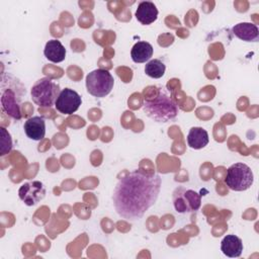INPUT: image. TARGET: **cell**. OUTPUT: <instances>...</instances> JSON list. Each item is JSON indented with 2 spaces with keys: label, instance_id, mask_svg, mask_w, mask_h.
Segmentation results:
<instances>
[{
  "label": "cell",
  "instance_id": "1",
  "mask_svg": "<svg viewBox=\"0 0 259 259\" xmlns=\"http://www.w3.org/2000/svg\"><path fill=\"white\" fill-rule=\"evenodd\" d=\"M161 177L156 173L134 170L121 177L112 194L113 206L119 217L138 221L153 206L160 194Z\"/></svg>",
  "mask_w": 259,
  "mask_h": 259
},
{
  "label": "cell",
  "instance_id": "2",
  "mask_svg": "<svg viewBox=\"0 0 259 259\" xmlns=\"http://www.w3.org/2000/svg\"><path fill=\"white\" fill-rule=\"evenodd\" d=\"M145 114L156 122H168L178 114V105L163 88L157 90L153 97H145L142 104Z\"/></svg>",
  "mask_w": 259,
  "mask_h": 259
},
{
  "label": "cell",
  "instance_id": "3",
  "mask_svg": "<svg viewBox=\"0 0 259 259\" xmlns=\"http://www.w3.org/2000/svg\"><path fill=\"white\" fill-rule=\"evenodd\" d=\"M60 92V86L50 77L37 80L30 90L32 101L39 107H52Z\"/></svg>",
  "mask_w": 259,
  "mask_h": 259
},
{
  "label": "cell",
  "instance_id": "4",
  "mask_svg": "<svg viewBox=\"0 0 259 259\" xmlns=\"http://www.w3.org/2000/svg\"><path fill=\"white\" fill-rule=\"evenodd\" d=\"M254 182V175L251 168L244 163H235L227 170L225 183L234 191H245Z\"/></svg>",
  "mask_w": 259,
  "mask_h": 259
},
{
  "label": "cell",
  "instance_id": "5",
  "mask_svg": "<svg viewBox=\"0 0 259 259\" xmlns=\"http://www.w3.org/2000/svg\"><path fill=\"white\" fill-rule=\"evenodd\" d=\"M114 85V79L108 70L96 69L86 76V88L89 94L102 98L108 95Z\"/></svg>",
  "mask_w": 259,
  "mask_h": 259
},
{
  "label": "cell",
  "instance_id": "6",
  "mask_svg": "<svg viewBox=\"0 0 259 259\" xmlns=\"http://www.w3.org/2000/svg\"><path fill=\"white\" fill-rule=\"evenodd\" d=\"M174 207L177 212L195 211L200 207L201 194L191 189H184L182 187L176 189L173 195Z\"/></svg>",
  "mask_w": 259,
  "mask_h": 259
},
{
  "label": "cell",
  "instance_id": "7",
  "mask_svg": "<svg viewBox=\"0 0 259 259\" xmlns=\"http://www.w3.org/2000/svg\"><path fill=\"white\" fill-rule=\"evenodd\" d=\"M82 103L81 96L73 89L65 88L61 90L56 103V109L63 114H73L76 112Z\"/></svg>",
  "mask_w": 259,
  "mask_h": 259
},
{
  "label": "cell",
  "instance_id": "8",
  "mask_svg": "<svg viewBox=\"0 0 259 259\" xmlns=\"http://www.w3.org/2000/svg\"><path fill=\"white\" fill-rule=\"evenodd\" d=\"M19 198L28 206L36 204L46 195V189L40 181H31L22 184L18 190Z\"/></svg>",
  "mask_w": 259,
  "mask_h": 259
},
{
  "label": "cell",
  "instance_id": "9",
  "mask_svg": "<svg viewBox=\"0 0 259 259\" xmlns=\"http://www.w3.org/2000/svg\"><path fill=\"white\" fill-rule=\"evenodd\" d=\"M25 135L33 141H40L46 135V120L41 116L29 117L23 125Z\"/></svg>",
  "mask_w": 259,
  "mask_h": 259
},
{
  "label": "cell",
  "instance_id": "10",
  "mask_svg": "<svg viewBox=\"0 0 259 259\" xmlns=\"http://www.w3.org/2000/svg\"><path fill=\"white\" fill-rule=\"evenodd\" d=\"M158 9L151 1H143L138 5L136 10V18L144 25H149L156 21L158 17Z\"/></svg>",
  "mask_w": 259,
  "mask_h": 259
},
{
  "label": "cell",
  "instance_id": "11",
  "mask_svg": "<svg viewBox=\"0 0 259 259\" xmlns=\"http://www.w3.org/2000/svg\"><path fill=\"white\" fill-rule=\"evenodd\" d=\"M233 33L241 40L248 42H257L259 40V30L256 24L252 22H240L233 26Z\"/></svg>",
  "mask_w": 259,
  "mask_h": 259
},
{
  "label": "cell",
  "instance_id": "12",
  "mask_svg": "<svg viewBox=\"0 0 259 259\" xmlns=\"http://www.w3.org/2000/svg\"><path fill=\"white\" fill-rule=\"evenodd\" d=\"M221 250L227 257H240L243 252V242L235 235H227L221 242Z\"/></svg>",
  "mask_w": 259,
  "mask_h": 259
},
{
  "label": "cell",
  "instance_id": "13",
  "mask_svg": "<svg viewBox=\"0 0 259 259\" xmlns=\"http://www.w3.org/2000/svg\"><path fill=\"white\" fill-rule=\"evenodd\" d=\"M186 140H187L188 146L194 150H199L204 148L209 142L207 132L204 128L199 126L191 127L188 132Z\"/></svg>",
  "mask_w": 259,
  "mask_h": 259
},
{
  "label": "cell",
  "instance_id": "14",
  "mask_svg": "<svg viewBox=\"0 0 259 259\" xmlns=\"http://www.w3.org/2000/svg\"><path fill=\"white\" fill-rule=\"evenodd\" d=\"M44 54L53 63H61L66 58V49L58 39H51L46 44Z\"/></svg>",
  "mask_w": 259,
  "mask_h": 259
},
{
  "label": "cell",
  "instance_id": "15",
  "mask_svg": "<svg viewBox=\"0 0 259 259\" xmlns=\"http://www.w3.org/2000/svg\"><path fill=\"white\" fill-rule=\"evenodd\" d=\"M1 104L4 111L7 112L8 115L15 119L21 118V112L19 105L16 102V97L14 92L11 89H7L4 91L1 97Z\"/></svg>",
  "mask_w": 259,
  "mask_h": 259
},
{
  "label": "cell",
  "instance_id": "16",
  "mask_svg": "<svg viewBox=\"0 0 259 259\" xmlns=\"http://www.w3.org/2000/svg\"><path fill=\"white\" fill-rule=\"evenodd\" d=\"M153 46L148 41H138L131 51L132 60L135 63H146L153 56Z\"/></svg>",
  "mask_w": 259,
  "mask_h": 259
},
{
  "label": "cell",
  "instance_id": "17",
  "mask_svg": "<svg viewBox=\"0 0 259 259\" xmlns=\"http://www.w3.org/2000/svg\"><path fill=\"white\" fill-rule=\"evenodd\" d=\"M165 71H166L165 64L158 59L149 61L145 66L146 75H148L149 77L154 78V79H159V78L163 77L165 74Z\"/></svg>",
  "mask_w": 259,
  "mask_h": 259
},
{
  "label": "cell",
  "instance_id": "18",
  "mask_svg": "<svg viewBox=\"0 0 259 259\" xmlns=\"http://www.w3.org/2000/svg\"><path fill=\"white\" fill-rule=\"evenodd\" d=\"M1 132V141H0V155H6L12 149V140L10 134L5 127H0Z\"/></svg>",
  "mask_w": 259,
  "mask_h": 259
}]
</instances>
